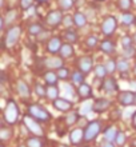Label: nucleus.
I'll return each instance as SVG.
<instances>
[{
    "label": "nucleus",
    "mask_w": 136,
    "mask_h": 147,
    "mask_svg": "<svg viewBox=\"0 0 136 147\" xmlns=\"http://www.w3.org/2000/svg\"><path fill=\"white\" fill-rule=\"evenodd\" d=\"M93 72H95V76H96L97 79H105L108 71H107L105 66H103V64H97V66L93 68Z\"/></svg>",
    "instance_id": "nucleus-28"
},
{
    "label": "nucleus",
    "mask_w": 136,
    "mask_h": 147,
    "mask_svg": "<svg viewBox=\"0 0 136 147\" xmlns=\"http://www.w3.org/2000/svg\"><path fill=\"white\" fill-rule=\"evenodd\" d=\"M44 80L48 86H56L59 82V78L56 75V71H47L44 72Z\"/></svg>",
    "instance_id": "nucleus-20"
},
{
    "label": "nucleus",
    "mask_w": 136,
    "mask_h": 147,
    "mask_svg": "<svg viewBox=\"0 0 136 147\" xmlns=\"http://www.w3.org/2000/svg\"><path fill=\"white\" fill-rule=\"evenodd\" d=\"M132 126H133V128L136 130V111L133 112V115H132Z\"/></svg>",
    "instance_id": "nucleus-46"
},
{
    "label": "nucleus",
    "mask_w": 136,
    "mask_h": 147,
    "mask_svg": "<svg viewBox=\"0 0 136 147\" xmlns=\"http://www.w3.org/2000/svg\"><path fill=\"white\" fill-rule=\"evenodd\" d=\"M74 54H75V50L71 43H64L62 46V48H60V52H59L62 59H70L74 56Z\"/></svg>",
    "instance_id": "nucleus-15"
},
{
    "label": "nucleus",
    "mask_w": 136,
    "mask_h": 147,
    "mask_svg": "<svg viewBox=\"0 0 136 147\" xmlns=\"http://www.w3.org/2000/svg\"><path fill=\"white\" fill-rule=\"evenodd\" d=\"M38 1H39V3H47L48 0H38Z\"/></svg>",
    "instance_id": "nucleus-50"
},
{
    "label": "nucleus",
    "mask_w": 136,
    "mask_h": 147,
    "mask_svg": "<svg viewBox=\"0 0 136 147\" xmlns=\"http://www.w3.org/2000/svg\"><path fill=\"white\" fill-rule=\"evenodd\" d=\"M74 22H75V26L79 28L84 27L87 23H88V20H87V16L83 13V12H75L74 15Z\"/></svg>",
    "instance_id": "nucleus-21"
},
{
    "label": "nucleus",
    "mask_w": 136,
    "mask_h": 147,
    "mask_svg": "<svg viewBox=\"0 0 136 147\" xmlns=\"http://www.w3.org/2000/svg\"><path fill=\"white\" fill-rule=\"evenodd\" d=\"M78 67H79V71H80V72H83L84 75H88L93 68L92 58H91V56H82V58L78 60Z\"/></svg>",
    "instance_id": "nucleus-8"
},
{
    "label": "nucleus",
    "mask_w": 136,
    "mask_h": 147,
    "mask_svg": "<svg viewBox=\"0 0 136 147\" xmlns=\"http://www.w3.org/2000/svg\"><path fill=\"white\" fill-rule=\"evenodd\" d=\"M63 20H64V18H63L62 9H54V11H51L50 13L46 16L47 26H50V27L54 28V30L63 23Z\"/></svg>",
    "instance_id": "nucleus-6"
},
{
    "label": "nucleus",
    "mask_w": 136,
    "mask_h": 147,
    "mask_svg": "<svg viewBox=\"0 0 136 147\" xmlns=\"http://www.w3.org/2000/svg\"><path fill=\"white\" fill-rule=\"evenodd\" d=\"M117 100L121 106H132L135 105V92L132 91H121L117 96Z\"/></svg>",
    "instance_id": "nucleus-10"
},
{
    "label": "nucleus",
    "mask_w": 136,
    "mask_h": 147,
    "mask_svg": "<svg viewBox=\"0 0 136 147\" xmlns=\"http://www.w3.org/2000/svg\"><path fill=\"white\" fill-rule=\"evenodd\" d=\"M20 35H21V28L19 26L8 28V31L5 32V36L3 39V47H13L19 42Z\"/></svg>",
    "instance_id": "nucleus-4"
},
{
    "label": "nucleus",
    "mask_w": 136,
    "mask_h": 147,
    "mask_svg": "<svg viewBox=\"0 0 136 147\" xmlns=\"http://www.w3.org/2000/svg\"><path fill=\"white\" fill-rule=\"evenodd\" d=\"M63 59L62 58H50V59H44V64H46L47 68H62L63 67Z\"/></svg>",
    "instance_id": "nucleus-18"
},
{
    "label": "nucleus",
    "mask_w": 136,
    "mask_h": 147,
    "mask_svg": "<svg viewBox=\"0 0 136 147\" xmlns=\"http://www.w3.org/2000/svg\"><path fill=\"white\" fill-rule=\"evenodd\" d=\"M58 4L62 11H70L74 7V0H58Z\"/></svg>",
    "instance_id": "nucleus-35"
},
{
    "label": "nucleus",
    "mask_w": 136,
    "mask_h": 147,
    "mask_svg": "<svg viewBox=\"0 0 136 147\" xmlns=\"http://www.w3.org/2000/svg\"><path fill=\"white\" fill-rule=\"evenodd\" d=\"M63 23H64V26L67 27V30L72 28V26H75L74 16H66V18H64V20H63Z\"/></svg>",
    "instance_id": "nucleus-43"
},
{
    "label": "nucleus",
    "mask_w": 136,
    "mask_h": 147,
    "mask_svg": "<svg viewBox=\"0 0 136 147\" xmlns=\"http://www.w3.org/2000/svg\"><path fill=\"white\" fill-rule=\"evenodd\" d=\"M84 74L80 72V71H74V72L71 74V82L74 83V84H78V86H82L83 82H84Z\"/></svg>",
    "instance_id": "nucleus-26"
},
{
    "label": "nucleus",
    "mask_w": 136,
    "mask_h": 147,
    "mask_svg": "<svg viewBox=\"0 0 136 147\" xmlns=\"http://www.w3.org/2000/svg\"><path fill=\"white\" fill-rule=\"evenodd\" d=\"M132 38H133V43H135V44H136V32H135V34H133V36H132Z\"/></svg>",
    "instance_id": "nucleus-48"
},
{
    "label": "nucleus",
    "mask_w": 136,
    "mask_h": 147,
    "mask_svg": "<svg viewBox=\"0 0 136 147\" xmlns=\"http://www.w3.org/2000/svg\"><path fill=\"white\" fill-rule=\"evenodd\" d=\"M16 90H17V92H19V95L21 98H28L31 95V91H29L28 84L24 80H21V79L17 80V83H16Z\"/></svg>",
    "instance_id": "nucleus-17"
},
{
    "label": "nucleus",
    "mask_w": 136,
    "mask_h": 147,
    "mask_svg": "<svg viewBox=\"0 0 136 147\" xmlns=\"http://www.w3.org/2000/svg\"><path fill=\"white\" fill-rule=\"evenodd\" d=\"M5 82V76H4V72H1V83Z\"/></svg>",
    "instance_id": "nucleus-47"
},
{
    "label": "nucleus",
    "mask_w": 136,
    "mask_h": 147,
    "mask_svg": "<svg viewBox=\"0 0 136 147\" xmlns=\"http://www.w3.org/2000/svg\"><path fill=\"white\" fill-rule=\"evenodd\" d=\"M24 126L28 128V131H31L32 132V135H35V136H43L44 131H43V128H42V126L39 124V122L38 120H35L33 118H31V116L25 115L24 116Z\"/></svg>",
    "instance_id": "nucleus-5"
},
{
    "label": "nucleus",
    "mask_w": 136,
    "mask_h": 147,
    "mask_svg": "<svg viewBox=\"0 0 136 147\" xmlns=\"http://www.w3.org/2000/svg\"><path fill=\"white\" fill-rule=\"evenodd\" d=\"M135 54H136V50L133 48V46L132 47H128V48H124V51H123V55H124L125 59L133 58V56H135Z\"/></svg>",
    "instance_id": "nucleus-42"
},
{
    "label": "nucleus",
    "mask_w": 136,
    "mask_h": 147,
    "mask_svg": "<svg viewBox=\"0 0 136 147\" xmlns=\"http://www.w3.org/2000/svg\"><path fill=\"white\" fill-rule=\"evenodd\" d=\"M116 66H117V71H119L120 74H123V75L129 71V64H128V62H127V59L125 58L117 59Z\"/></svg>",
    "instance_id": "nucleus-23"
},
{
    "label": "nucleus",
    "mask_w": 136,
    "mask_h": 147,
    "mask_svg": "<svg viewBox=\"0 0 136 147\" xmlns=\"http://www.w3.org/2000/svg\"><path fill=\"white\" fill-rule=\"evenodd\" d=\"M25 146L27 147H43V142L40 139V136H31V138L27 139Z\"/></svg>",
    "instance_id": "nucleus-30"
},
{
    "label": "nucleus",
    "mask_w": 136,
    "mask_h": 147,
    "mask_svg": "<svg viewBox=\"0 0 136 147\" xmlns=\"http://www.w3.org/2000/svg\"><path fill=\"white\" fill-rule=\"evenodd\" d=\"M111 107V100L105 99V98H99L93 102L92 105V111H95L96 114H100V112H104Z\"/></svg>",
    "instance_id": "nucleus-9"
},
{
    "label": "nucleus",
    "mask_w": 136,
    "mask_h": 147,
    "mask_svg": "<svg viewBox=\"0 0 136 147\" xmlns=\"http://www.w3.org/2000/svg\"><path fill=\"white\" fill-rule=\"evenodd\" d=\"M100 50L101 52H104L107 55H112L115 52V44L112 43V40H109V39H104L103 42L100 43Z\"/></svg>",
    "instance_id": "nucleus-19"
},
{
    "label": "nucleus",
    "mask_w": 136,
    "mask_h": 147,
    "mask_svg": "<svg viewBox=\"0 0 136 147\" xmlns=\"http://www.w3.org/2000/svg\"><path fill=\"white\" fill-rule=\"evenodd\" d=\"M56 75H58L59 80H67V79H71V74H70V70L67 67H62L56 70Z\"/></svg>",
    "instance_id": "nucleus-32"
},
{
    "label": "nucleus",
    "mask_w": 136,
    "mask_h": 147,
    "mask_svg": "<svg viewBox=\"0 0 136 147\" xmlns=\"http://www.w3.org/2000/svg\"><path fill=\"white\" fill-rule=\"evenodd\" d=\"M16 16H17V11H16V9H9V11L5 13V16H4V22H5V24L12 23V22L16 19Z\"/></svg>",
    "instance_id": "nucleus-38"
},
{
    "label": "nucleus",
    "mask_w": 136,
    "mask_h": 147,
    "mask_svg": "<svg viewBox=\"0 0 136 147\" xmlns=\"http://www.w3.org/2000/svg\"><path fill=\"white\" fill-rule=\"evenodd\" d=\"M133 22H135V16L131 12H124L121 15V23L124 24V26H131Z\"/></svg>",
    "instance_id": "nucleus-34"
},
{
    "label": "nucleus",
    "mask_w": 136,
    "mask_h": 147,
    "mask_svg": "<svg viewBox=\"0 0 136 147\" xmlns=\"http://www.w3.org/2000/svg\"><path fill=\"white\" fill-rule=\"evenodd\" d=\"M117 7L120 11H123V13L128 12L132 7V0H117Z\"/></svg>",
    "instance_id": "nucleus-31"
},
{
    "label": "nucleus",
    "mask_w": 136,
    "mask_h": 147,
    "mask_svg": "<svg viewBox=\"0 0 136 147\" xmlns=\"http://www.w3.org/2000/svg\"><path fill=\"white\" fill-rule=\"evenodd\" d=\"M12 136V130L11 127H5V126H1V130H0V139L3 140V142H5V140L11 139Z\"/></svg>",
    "instance_id": "nucleus-33"
},
{
    "label": "nucleus",
    "mask_w": 136,
    "mask_h": 147,
    "mask_svg": "<svg viewBox=\"0 0 136 147\" xmlns=\"http://www.w3.org/2000/svg\"><path fill=\"white\" fill-rule=\"evenodd\" d=\"M56 147H68V146H66V144H56Z\"/></svg>",
    "instance_id": "nucleus-49"
},
{
    "label": "nucleus",
    "mask_w": 136,
    "mask_h": 147,
    "mask_svg": "<svg viewBox=\"0 0 136 147\" xmlns=\"http://www.w3.org/2000/svg\"><path fill=\"white\" fill-rule=\"evenodd\" d=\"M52 105H54V107L56 110L63 111V112L70 111V110H72V107H74V103L71 100H68V99H64V98H58L56 100L52 102Z\"/></svg>",
    "instance_id": "nucleus-11"
},
{
    "label": "nucleus",
    "mask_w": 136,
    "mask_h": 147,
    "mask_svg": "<svg viewBox=\"0 0 136 147\" xmlns=\"http://www.w3.org/2000/svg\"><path fill=\"white\" fill-rule=\"evenodd\" d=\"M135 105H136V91H135Z\"/></svg>",
    "instance_id": "nucleus-52"
},
{
    "label": "nucleus",
    "mask_w": 136,
    "mask_h": 147,
    "mask_svg": "<svg viewBox=\"0 0 136 147\" xmlns=\"http://www.w3.org/2000/svg\"><path fill=\"white\" fill-rule=\"evenodd\" d=\"M78 94H79V96H80V99H83V100L90 99V98H92V95H93L91 86L90 84H86V83H83L82 86H79Z\"/></svg>",
    "instance_id": "nucleus-16"
},
{
    "label": "nucleus",
    "mask_w": 136,
    "mask_h": 147,
    "mask_svg": "<svg viewBox=\"0 0 136 147\" xmlns=\"http://www.w3.org/2000/svg\"><path fill=\"white\" fill-rule=\"evenodd\" d=\"M62 40L58 36H54V38H50L48 43H47V51L52 55H56L60 52V48H62Z\"/></svg>",
    "instance_id": "nucleus-12"
},
{
    "label": "nucleus",
    "mask_w": 136,
    "mask_h": 147,
    "mask_svg": "<svg viewBox=\"0 0 136 147\" xmlns=\"http://www.w3.org/2000/svg\"><path fill=\"white\" fill-rule=\"evenodd\" d=\"M19 147H27V146H19Z\"/></svg>",
    "instance_id": "nucleus-53"
},
{
    "label": "nucleus",
    "mask_w": 136,
    "mask_h": 147,
    "mask_svg": "<svg viewBox=\"0 0 136 147\" xmlns=\"http://www.w3.org/2000/svg\"><path fill=\"white\" fill-rule=\"evenodd\" d=\"M27 114L35 120H38V122H48L52 118L51 114L48 112V110H46L43 106L40 105H29Z\"/></svg>",
    "instance_id": "nucleus-1"
},
{
    "label": "nucleus",
    "mask_w": 136,
    "mask_h": 147,
    "mask_svg": "<svg viewBox=\"0 0 136 147\" xmlns=\"http://www.w3.org/2000/svg\"><path fill=\"white\" fill-rule=\"evenodd\" d=\"M70 140L74 146H79L84 140V130L83 128H75L70 132Z\"/></svg>",
    "instance_id": "nucleus-13"
},
{
    "label": "nucleus",
    "mask_w": 136,
    "mask_h": 147,
    "mask_svg": "<svg viewBox=\"0 0 136 147\" xmlns=\"http://www.w3.org/2000/svg\"><path fill=\"white\" fill-rule=\"evenodd\" d=\"M125 140H127V136L123 131H117V135H116V139H115V144L117 147H123L125 144Z\"/></svg>",
    "instance_id": "nucleus-37"
},
{
    "label": "nucleus",
    "mask_w": 136,
    "mask_h": 147,
    "mask_svg": "<svg viewBox=\"0 0 136 147\" xmlns=\"http://www.w3.org/2000/svg\"><path fill=\"white\" fill-rule=\"evenodd\" d=\"M3 116H4V120L7 122L9 126L15 124L19 119V109L13 100H8L7 102V106L4 107V111H3Z\"/></svg>",
    "instance_id": "nucleus-2"
},
{
    "label": "nucleus",
    "mask_w": 136,
    "mask_h": 147,
    "mask_svg": "<svg viewBox=\"0 0 136 147\" xmlns=\"http://www.w3.org/2000/svg\"><path fill=\"white\" fill-rule=\"evenodd\" d=\"M133 74L136 75V64H135V68H133Z\"/></svg>",
    "instance_id": "nucleus-51"
},
{
    "label": "nucleus",
    "mask_w": 136,
    "mask_h": 147,
    "mask_svg": "<svg viewBox=\"0 0 136 147\" xmlns=\"http://www.w3.org/2000/svg\"><path fill=\"white\" fill-rule=\"evenodd\" d=\"M101 130V120H92L87 124L84 128V142H92L96 139V136L100 134Z\"/></svg>",
    "instance_id": "nucleus-3"
},
{
    "label": "nucleus",
    "mask_w": 136,
    "mask_h": 147,
    "mask_svg": "<svg viewBox=\"0 0 136 147\" xmlns=\"http://www.w3.org/2000/svg\"><path fill=\"white\" fill-rule=\"evenodd\" d=\"M101 88L104 90L105 92H115V91H117L119 86H117L116 80H115V78L109 76V78H107V79H104V80H103Z\"/></svg>",
    "instance_id": "nucleus-14"
},
{
    "label": "nucleus",
    "mask_w": 136,
    "mask_h": 147,
    "mask_svg": "<svg viewBox=\"0 0 136 147\" xmlns=\"http://www.w3.org/2000/svg\"><path fill=\"white\" fill-rule=\"evenodd\" d=\"M64 39L68 43H76L79 39V34L75 30L70 28V30H66V32H64Z\"/></svg>",
    "instance_id": "nucleus-25"
},
{
    "label": "nucleus",
    "mask_w": 136,
    "mask_h": 147,
    "mask_svg": "<svg viewBox=\"0 0 136 147\" xmlns=\"http://www.w3.org/2000/svg\"><path fill=\"white\" fill-rule=\"evenodd\" d=\"M97 1H103V0H97Z\"/></svg>",
    "instance_id": "nucleus-54"
},
{
    "label": "nucleus",
    "mask_w": 136,
    "mask_h": 147,
    "mask_svg": "<svg viewBox=\"0 0 136 147\" xmlns=\"http://www.w3.org/2000/svg\"><path fill=\"white\" fill-rule=\"evenodd\" d=\"M35 92L39 98H47V88H44L42 84L36 83L35 84Z\"/></svg>",
    "instance_id": "nucleus-40"
},
{
    "label": "nucleus",
    "mask_w": 136,
    "mask_h": 147,
    "mask_svg": "<svg viewBox=\"0 0 136 147\" xmlns=\"http://www.w3.org/2000/svg\"><path fill=\"white\" fill-rule=\"evenodd\" d=\"M121 46H123V48L132 47L133 46V38L132 36H128V35L123 36V38H121Z\"/></svg>",
    "instance_id": "nucleus-41"
},
{
    "label": "nucleus",
    "mask_w": 136,
    "mask_h": 147,
    "mask_svg": "<svg viewBox=\"0 0 136 147\" xmlns=\"http://www.w3.org/2000/svg\"><path fill=\"white\" fill-rule=\"evenodd\" d=\"M47 98L52 102L56 100L59 98V88L56 86H48V88H47Z\"/></svg>",
    "instance_id": "nucleus-29"
},
{
    "label": "nucleus",
    "mask_w": 136,
    "mask_h": 147,
    "mask_svg": "<svg viewBox=\"0 0 136 147\" xmlns=\"http://www.w3.org/2000/svg\"><path fill=\"white\" fill-rule=\"evenodd\" d=\"M116 135H117V130L113 126H109L108 128H105L104 131V138L105 140H109V142H115L116 139Z\"/></svg>",
    "instance_id": "nucleus-27"
},
{
    "label": "nucleus",
    "mask_w": 136,
    "mask_h": 147,
    "mask_svg": "<svg viewBox=\"0 0 136 147\" xmlns=\"http://www.w3.org/2000/svg\"><path fill=\"white\" fill-rule=\"evenodd\" d=\"M43 31H44V28L40 23H32L28 26V34L32 36H39Z\"/></svg>",
    "instance_id": "nucleus-22"
},
{
    "label": "nucleus",
    "mask_w": 136,
    "mask_h": 147,
    "mask_svg": "<svg viewBox=\"0 0 136 147\" xmlns=\"http://www.w3.org/2000/svg\"><path fill=\"white\" fill-rule=\"evenodd\" d=\"M80 119V114H79L78 111H74L71 112V114H68V115L64 118V120H66V124L70 127V126H74L75 123H78V120Z\"/></svg>",
    "instance_id": "nucleus-24"
},
{
    "label": "nucleus",
    "mask_w": 136,
    "mask_h": 147,
    "mask_svg": "<svg viewBox=\"0 0 136 147\" xmlns=\"http://www.w3.org/2000/svg\"><path fill=\"white\" fill-rule=\"evenodd\" d=\"M105 68H107L108 74H113L117 70L116 60H115V59H109V60H107V63H105Z\"/></svg>",
    "instance_id": "nucleus-39"
},
{
    "label": "nucleus",
    "mask_w": 136,
    "mask_h": 147,
    "mask_svg": "<svg viewBox=\"0 0 136 147\" xmlns=\"http://www.w3.org/2000/svg\"><path fill=\"white\" fill-rule=\"evenodd\" d=\"M33 1L35 0H20V7H21V9H28Z\"/></svg>",
    "instance_id": "nucleus-44"
},
{
    "label": "nucleus",
    "mask_w": 136,
    "mask_h": 147,
    "mask_svg": "<svg viewBox=\"0 0 136 147\" xmlns=\"http://www.w3.org/2000/svg\"><path fill=\"white\" fill-rule=\"evenodd\" d=\"M117 27V20L115 16H107L103 23H101V32L104 36H111L113 35V32L116 31Z\"/></svg>",
    "instance_id": "nucleus-7"
},
{
    "label": "nucleus",
    "mask_w": 136,
    "mask_h": 147,
    "mask_svg": "<svg viewBox=\"0 0 136 147\" xmlns=\"http://www.w3.org/2000/svg\"><path fill=\"white\" fill-rule=\"evenodd\" d=\"M100 147H116V144H113L112 142H109V140H104V142L100 143Z\"/></svg>",
    "instance_id": "nucleus-45"
},
{
    "label": "nucleus",
    "mask_w": 136,
    "mask_h": 147,
    "mask_svg": "<svg viewBox=\"0 0 136 147\" xmlns=\"http://www.w3.org/2000/svg\"><path fill=\"white\" fill-rule=\"evenodd\" d=\"M97 44H99V39H97V36L91 35L86 39V47L87 48H96Z\"/></svg>",
    "instance_id": "nucleus-36"
}]
</instances>
